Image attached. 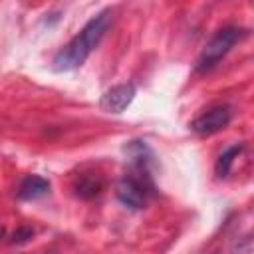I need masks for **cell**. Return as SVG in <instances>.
Returning a JSON list of instances; mask_svg holds the SVG:
<instances>
[{
    "label": "cell",
    "mask_w": 254,
    "mask_h": 254,
    "mask_svg": "<svg viewBox=\"0 0 254 254\" xmlns=\"http://www.w3.org/2000/svg\"><path fill=\"white\" fill-rule=\"evenodd\" d=\"M246 30L240 28V26H226L222 30H218L206 44L204 48L200 50L198 58H196V64H194V69L198 73H204V71H210L214 65H218L224 56L242 40L246 38Z\"/></svg>",
    "instance_id": "cell-2"
},
{
    "label": "cell",
    "mask_w": 254,
    "mask_h": 254,
    "mask_svg": "<svg viewBox=\"0 0 254 254\" xmlns=\"http://www.w3.org/2000/svg\"><path fill=\"white\" fill-rule=\"evenodd\" d=\"M135 83H117L113 85L111 89H107L101 99H99V107L105 111V113H123L131 101L135 99Z\"/></svg>",
    "instance_id": "cell-5"
},
{
    "label": "cell",
    "mask_w": 254,
    "mask_h": 254,
    "mask_svg": "<svg viewBox=\"0 0 254 254\" xmlns=\"http://www.w3.org/2000/svg\"><path fill=\"white\" fill-rule=\"evenodd\" d=\"M113 12L101 10L97 16H93L52 60V67L54 71H71L77 69L79 65H83V62L89 58V54L99 46V42L103 40L109 24H111Z\"/></svg>",
    "instance_id": "cell-1"
},
{
    "label": "cell",
    "mask_w": 254,
    "mask_h": 254,
    "mask_svg": "<svg viewBox=\"0 0 254 254\" xmlns=\"http://www.w3.org/2000/svg\"><path fill=\"white\" fill-rule=\"evenodd\" d=\"M32 236H34V230L32 228H20L18 232H14V242H26Z\"/></svg>",
    "instance_id": "cell-9"
},
{
    "label": "cell",
    "mask_w": 254,
    "mask_h": 254,
    "mask_svg": "<svg viewBox=\"0 0 254 254\" xmlns=\"http://www.w3.org/2000/svg\"><path fill=\"white\" fill-rule=\"evenodd\" d=\"M117 198L131 208H143L147 198L155 192V185L151 179V167L133 165V171L125 175L117 183Z\"/></svg>",
    "instance_id": "cell-3"
},
{
    "label": "cell",
    "mask_w": 254,
    "mask_h": 254,
    "mask_svg": "<svg viewBox=\"0 0 254 254\" xmlns=\"http://www.w3.org/2000/svg\"><path fill=\"white\" fill-rule=\"evenodd\" d=\"M101 187L103 185H101V179L99 177H81L77 181V185H75V192L81 198H91V196L99 194Z\"/></svg>",
    "instance_id": "cell-8"
},
{
    "label": "cell",
    "mask_w": 254,
    "mask_h": 254,
    "mask_svg": "<svg viewBox=\"0 0 254 254\" xmlns=\"http://www.w3.org/2000/svg\"><path fill=\"white\" fill-rule=\"evenodd\" d=\"M50 190V181L40 175H28L18 185V198L22 200H36Z\"/></svg>",
    "instance_id": "cell-6"
},
{
    "label": "cell",
    "mask_w": 254,
    "mask_h": 254,
    "mask_svg": "<svg viewBox=\"0 0 254 254\" xmlns=\"http://www.w3.org/2000/svg\"><path fill=\"white\" fill-rule=\"evenodd\" d=\"M2 236H4V228L0 226V238H2Z\"/></svg>",
    "instance_id": "cell-10"
},
{
    "label": "cell",
    "mask_w": 254,
    "mask_h": 254,
    "mask_svg": "<svg viewBox=\"0 0 254 254\" xmlns=\"http://www.w3.org/2000/svg\"><path fill=\"white\" fill-rule=\"evenodd\" d=\"M242 149H244V145H232V147H228L226 151H222L220 153V157L216 159V163H214V173H216V177H226L228 173H230V169H232V165H234V159H238V155L242 153Z\"/></svg>",
    "instance_id": "cell-7"
},
{
    "label": "cell",
    "mask_w": 254,
    "mask_h": 254,
    "mask_svg": "<svg viewBox=\"0 0 254 254\" xmlns=\"http://www.w3.org/2000/svg\"><path fill=\"white\" fill-rule=\"evenodd\" d=\"M230 119H232V109L228 105L220 103V105H214V107L206 109L198 117H194L189 127H190L192 133H196L200 137H208V135H214V133L226 129Z\"/></svg>",
    "instance_id": "cell-4"
}]
</instances>
